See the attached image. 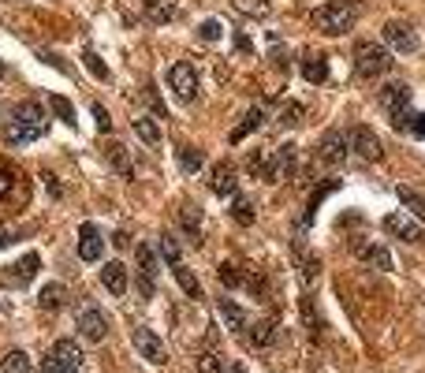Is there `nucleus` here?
I'll list each match as a JSON object with an SVG mask.
<instances>
[{
  "instance_id": "f257e3e1",
  "label": "nucleus",
  "mask_w": 425,
  "mask_h": 373,
  "mask_svg": "<svg viewBox=\"0 0 425 373\" xmlns=\"http://www.w3.org/2000/svg\"><path fill=\"white\" fill-rule=\"evenodd\" d=\"M392 49L388 45H377V42H358L354 45V71L358 78H381L392 71Z\"/></svg>"
},
{
  "instance_id": "f03ea898",
  "label": "nucleus",
  "mask_w": 425,
  "mask_h": 373,
  "mask_svg": "<svg viewBox=\"0 0 425 373\" xmlns=\"http://www.w3.org/2000/svg\"><path fill=\"white\" fill-rule=\"evenodd\" d=\"M310 23H313L321 34H328V37H340V34H347L351 26H354V11H351L347 4H340V0H328V4L313 8Z\"/></svg>"
},
{
  "instance_id": "7ed1b4c3",
  "label": "nucleus",
  "mask_w": 425,
  "mask_h": 373,
  "mask_svg": "<svg viewBox=\"0 0 425 373\" xmlns=\"http://www.w3.org/2000/svg\"><path fill=\"white\" fill-rule=\"evenodd\" d=\"M377 101H381V109L392 116L395 131H410V90H407L403 83H392V86H384Z\"/></svg>"
},
{
  "instance_id": "20e7f679",
  "label": "nucleus",
  "mask_w": 425,
  "mask_h": 373,
  "mask_svg": "<svg viewBox=\"0 0 425 373\" xmlns=\"http://www.w3.org/2000/svg\"><path fill=\"white\" fill-rule=\"evenodd\" d=\"M131 340H135V348H138V358H145L150 366H164L168 362V348H164V340L157 336L153 328L138 325L135 332H131Z\"/></svg>"
},
{
  "instance_id": "39448f33",
  "label": "nucleus",
  "mask_w": 425,
  "mask_h": 373,
  "mask_svg": "<svg viewBox=\"0 0 425 373\" xmlns=\"http://www.w3.org/2000/svg\"><path fill=\"white\" fill-rule=\"evenodd\" d=\"M384 45H388L392 52H400V57H410V52H418V34L410 23H400L392 19L388 26H384Z\"/></svg>"
},
{
  "instance_id": "423d86ee",
  "label": "nucleus",
  "mask_w": 425,
  "mask_h": 373,
  "mask_svg": "<svg viewBox=\"0 0 425 373\" xmlns=\"http://www.w3.org/2000/svg\"><path fill=\"white\" fill-rule=\"evenodd\" d=\"M384 232L403 239V243H421L425 224H418V217H410V213H388V217H384Z\"/></svg>"
},
{
  "instance_id": "0eeeda50",
  "label": "nucleus",
  "mask_w": 425,
  "mask_h": 373,
  "mask_svg": "<svg viewBox=\"0 0 425 373\" xmlns=\"http://www.w3.org/2000/svg\"><path fill=\"white\" fill-rule=\"evenodd\" d=\"M168 86L176 90L179 101H194V97H198V71L191 68L187 60L172 64V68H168Z\"/></svg>"
},
{
  "instance_id": "6e6552de",
  "label": "nucleus",
  "mask_w": 425,
  "mask_h": 373,
  "mask_svg": "<svg viewBox=\"0 0 425 373\" xmlns=\"http://www.w3.org/2000/svg\"><path fill=\"white\" fill-rule=\"evenodd\" d=\"M347 138H351V150L358 157H366V161H381V138H377V131L373 127H366V124H358L347 131Z\"/></svg>"
},
{
  "instance_id": "1a4fd4ad",
  "label": "nucleus",
  "mask_w": 425,
  "mask_h": 373,
  "mask_svg": "<svg viewBox=\"0 0 425 373\" xmlns=\"http://www.w3.org/2000/svg\"><path fill=\"white\" fill-rule=\"evenodd\" d=\"M138 291H142V299H153V291H157V254L145 243H138Z\"/></svg>"
},
{
  "instance_id": "9d476101",
  "label": "nucleus",
  "mask_w": 425,
  "mask_h": 373,
  "mask_svg": "<svg viewBox=\"0 0 425 373\" xmlns=\"http://www.w3.org/2000/svg\"><path fill=\"white\" fill-rule=\"evenodd\" d=\"M347 150H351V138L343 135V131H325V138L317 142V157H321L325 165L347 161Z\"/></svg>"
},
{
  "instance_id": "9b49d317",
  "label": "nucleus",
  "mask_w": 425,
  "mask_h": 373,
  "mask_svg": "<svg viewBox=\"0 0 425 373\" xmlns=\"http://www.w3.org/2000/svg\"><path fill=\"white\" fill-rule=\"evenodd\" d=\"M78 336H83L86 343H101L104 336H109V321H104V314L94 310V306L78 314Z\"/></svg>"
},
{
  "instance_id": "f8f14e48",
  "label": "nucleus",
  "mask_w": 425,
  "mask_h": 373,
  "mask_svg": "<svg viewBox=\"0 0 425 373\" xmlns=\"http://www.w3.org/2000/svg\"><path fill=\"white\" fill-rule=\"evenodd\" d=\"M101 254H104L101 228L97 224H83V228H78V258L83 261H101Z\"/></svg>"
},
{
  "instance_id": "ddd939ff",
  "label": "nucleus",
  "mask_w": 425,
  "mask_h": 373,
  "mask_svg": "<svg viewBox=\"0 0 425 373\" xmlns=\"http://www.w3.org/2000/svg\"><path fill=\"white\" fill-rule=\"evenodd\" d=\"M101 284L109 288V295H116V299L127 295V284H131V280H127V265L124 261H109L101 269Z\"/></svg>"
},
{
  "instance_id": "4468645a",
  "label": "nucleus",
  "mask_w": 425,
  "mask_h": 373,
  "mask_svg": "<svg viewBox=\"0 0 425 373\" xmlns=\"http://www.w3.org/2000/svg\"><path fill=\"white\" fill-rule=\"evenodd\" d=\"M45 131L49 127H34V124H19V119H11V124L4 127V142L8 146H26V142H37Z\"/></svg>"
},
{
  "instance_id": "2eb2a0df",
  "label": "nucleus",
  "mask_w": 425,
  "mask_h": 373,
  "mask_svg": "<svg viewBox=\"0 0 425 373\" xmlns=\"http://www.w3.org/2000/svg\"><path fill=\"white\" fill-rule=\"evenodd\" d=\"M49 358H56L60 366H71V369H83V348H78L75 340H56L52 343V351H49Z\"/></svg>"
},
{
  "instance_id": "dca6fc26",
  "label": "nucleus",
  "mask_w": 425,
  "mask_h": 373,
  "mask_svg": "<svg viewBox=\"0 0 425 373\" xmlns=\"http://www.w3.org/2000/svg\"><path fill=\"white\" fill-rule=\"evenodd\" d=\"M142 16L150 19L153 26H168L172 19H176V0H145Z\"/></svg>"
},
{
  "instance_id": "f3484780",
  "label": "nucleus",
  "mask_w": 425,
  "mask_h": 373,
  "mask_svg": "<svg viewBox=\"0 0 425 373\" xmlns=\"http://www.w3.org/2000/svg\"><path fill=\"white\" fill-rule=\"evenodd\" d=\"M217 310H220V321L228 325V332H243L246 328V314H243V306H239V302L217 299Z\"/></svg>"
},
{
  "instance_id": "a211bd4d",
  "label": "nucleus",
  "mask_w": 425,
  "mask_h": 373,
  "mask_svg": "<svg viewBox=\"0 0 425 373\" xmlns=\"http://www.w3.org/2000/svg\"><path fill=\"white\" fill-rule=\"evenodd\" d=\"M212 194H220V198L235 194V168L228 161L212 165Z\"/></svg>"
},
{
  "instance_id": "6ab92c4d",
  "label": "nucleus",
  "mask_w": 425,
  "mask_h": 373,
  "mask_svg": "<svg viewBox=\"0 0 425 373\" xmlns=\"http://www.w3.org/2000/svg\"><path fill=\"white\" fill-rule=\"evenodd\" d=\"M104 157H109V165L119 172L124 179L135 176V168H131V153H127V146L124 142H109V150H104Z\"/></svg>"
},
{
  "instance_id": "aec40b11",
  "label": "nucleus",
  "mask_w": 425,
  "mask_h": 373,
  "mask_svg": "<svg viewBox=\"0 0 425 373\" xmlns=\"http://www.w3.org/2000/svg\"><path fill=\"white\" fill-rule=\"evenodd\" d=\"M302 78H306L310 86L328 83V60L325 57H306V60H302Z\"/></svg>"
},
{
  "instance_id": "412c9836",
  "label": "nucleus",
  "mask_w": 425,
  "mask_h": 373,
  "mask_svg": "<svg viewBox=\"0 0 425 373\" xmlns=\"http://www.w3.org/2000/svg\"><path fill=\"white\" fill-rule=\"evenodd\" d=\"M176 161H179V168L187 172V176H194V172L205 165V153L198 150V146H179V150H176Z\"/></svg>"
},
{
  "instance_id": "4be33fe9",
  "label": "nucleus",
  "mask_w": 425,
  "mask_h": 373,
  "mask_svg": "<svg viewBox=\"0 0 425 373\" xmlns=\"http://www.w3.org/2000/svg\"><path fill=\"white\" fill-rule=\"evenodd\" d=\"M16 119H19V124H34V127H49L45 109H42L37 101H23L19 109H16Z\"/></svg>"
},
{
  "instance_id": "5701e85b",
  "label": "nucleus",
  "mask_w": 425,
  "mask_h": 373,
  "mask_svg": "<svg viewBox=\"0 0 425 373\" xmlns=\"http://www.w3.org/2000/svg\"><path fill=\"white\" fill-rule=\"evenodd\" d=\"M299 276H302L306 288H313L317 280H321V261H317L313 254H306V250H299Z\"/></svg>"
},
{
  "instance_id": "b1692460",
  "label": "nucleus",
  "mask_w": 425,
  "mask_h": 373,
  "mask_svg": "<svg viewBox=\"0 0 425 373\" xmlns=\"http://www.w3.org/2000/svg\"><path fill=\"white\" fill-rule=\"evenodd\" d=\"M232 8L239 11V16H246V19H265L273 11L269 0H232Z\"/></svg>"
},
{
  "instance_id": "393cba45",
  "label": "nucleus",
  "mask_w": 425,
  "mask_h": 373,
  "mask_svg": "<svg viewBox=\"0 0 425 373\" xmlns=\"http://www.w3.org/2000/svg\"><path fill=\"white\" fill-rule=\"evenodd\" d=\"M172 273H176V280H179V288L187 291L191 299H202V284H198V276H194V273L187 269V265H183V261H176V265H172Z\"/></svg>"
},
{
  "instance_id": "a878e982",
  "label": "nucleus",
  "mask_w": 425,
  "mask_h": 373,
  "mask_svg": "<svg viewBox=\"0 0 425 373\" xmlns=\"http://www.w3.org/2000/svg\"><path fill=\"white\" fill-rule=\"evenodd\" d=\"M64 295H68V291H64V284H45L42 291H37V306H42V310H60V306H64Z\"/></svg>"
},
{
  "instance_id": "bb28decb",
  "label": "nucleus",
  "mask_w": 425,
  "mask_h": 373,
  "mask_svg": "<svg viewBox=\"0 0 425 373\" xmlns=\"http://www.w3.org/2000/svg\"><path fill=\"white\" fill-rule=\"evenodd\" d=\"M49 109L56 112L60 124H68V127H75V124H78V119H75V109H71V101L64 97V93H49Z\"/></svg>"
},
{
  "instance_id": "cd10ccee",
  "label": "nucleus",
  "mask_w": 425,
  "mask_h": 373,
  "mask_svg": "<svg viewBox=\"0 0 425 373\" xmlns=\"http://www.w3.org/2000/svg\"><path fill=\"white\" fill-rule=\"evenodd\" d=\"M395 194H400V202L407 206V213H410V217H418V220L425 224V198H421L418 191H410V186H400Z\"/></svg>"
},
{
  "instance_id": "c85d7f7f",
  "label": "nucleus",
  "mask_w": 425,
  "mask_h": 373,
  "mask_svg": "<svg viewBox=\"0 0 425 373\" xmlns=\"http://www.w3.org/2000/svg\"><path fill=\"white\" fill-rule=\"evenodd\" d=\"M0 369L4 373H30L34 366H30V355L26 351H8L4 358H0Z\"/></svg>"
},
{
  "instance_id": "c756f323",
  "label": "nucleus",
  "mask_w": 425,
  "mask_h": 373,
  "mask_svg": "<svg viewBox=\"0 0 425 373\" xmlns=\"http://www.w3.org/2000/svg\"><path fill=\"white\" fill-rule=\"evenodd\" d=\"M261 124H265V112H261V109H250V112L243 116V124H239V127L232 131V142H243V138L250 135V131H258Z\"/></svg>"
},
{
  "instance_id": "7c9ffc66",
  "label": "nucleus",
  "mask_w": 425,
  "mask_h": 373,
  "mask_svg": "<svg viewBox=\"0 0 425 373\" xmlns=\"http://www.w3.org/2000/svg\"><path fill=\"white\" fill-rule=\"evenodd\" d=\"M179 224H183V232H187L194 243H198V232H202V209L183 206V209H179Z\"/></svg>"
},
{
  "instance_id": "2f4dec72",
  "label": "nucleus",
  "mask_w": 425,
  "mask_h": 373,
  "mask_svg": "<svg viewBox=\"0 0 425 373\" xmlns=\"http://www.w3.org/2000/svg\"><path fill=\"white\" fill-rule=\"evenodd\" d=\"M135 135H138L145 146H157V142H161V127H157L150 116H138V119H135Z\"/></svg>"
},
{
  "instance_id": "473e14b6",
  "label": "nucleus",
  "mask_w": 425,
  "mask_h": 373,
  "mask_svg": "<svg viewBox=\"0 0 425 373\" xmlns=\"http://www.w3.org/2000/svg\"><path fill=\"white\" fill-rule=\"evenodd\" d=\"M232 217H235L239 224H243V228H250L258 213H254V206H250V198H243V194H239L235 202H232Z\"/></svg>"
},
{
  "instance_id": "72a5a7b5",
  "label": "nucleus",
  "mask_w": 425,
  "mask_h": 373,
  "mask_svg": "<svg viewBox=\"0 0 425 373\" xmlns=\"http://www.w3.org/2000/svg\"><path fill=\"white\" fill-rule=\"evenodd\" d=\"M37 269H42V258H37V254H26V258L16 265V280H19V284H30V280L37 276Z\"/></svg>"
},
{
  "instance_id": "f704fd0d",
  "label": "nucleus",
  "mask_w": 425,
  "mask_h": 373,
  "mask_svg": "<svg viewBox=\"0 0 425 373\" xmlns=\"http://www.w3.org/2000/svg\"><path fill=\"white\" fill-rule=\"evenodd\" d=\"M83 64H86V71L94 75L97 83H109V68H104V60L97 57L94 49H86V52H83Z\"/></svg>"
},
{
  "instance_id": "c9c22d12",
  "label": "nucleus",
  "mask_w": 425,
  "mask_h": 373,
  "mask_svg": "<svg viewBox=\"0 0 425 373\" xmlns=\"http://www.w3.org/2000/svg\"><path fill=\"white\" fill-rule=\"evenodd\" d=\"M366 261L373 265V269H381V273H392V254L384 247H369L366 250Z\"/></svg>"
},
{
  "instance_id": "e433bc0d",
  "label": "nucleus",
  "mask_w": 425,
  "mask_h": 373,
  "mask_svg": "<svg viewBox=\"0 0 425 373\" xmlns=\"http://www.w3.org/2000/svg\"><path fill=\"white\" fill-rule=\"evenodd\" d=\"M273 340V325L269 321H258L254 328H250V348H269Z\"/></svg>"
},
{
  "instance_id": "4c0bfd02",
  "label": "nucleus",
  "mask_w": 425,
  "mask_h": 373,
  "mask_svg": "<svg viewBox=\"0 0 425 373\" xmlns=\"http://www.w3.org/2000/svg\"><path fill=\"white\" fill-rule=\"evenodd\" d=\"M198 373H224V358H220L217 351L198 355Z\"/></svg>"
},
{
  "instance_id": "58836bf2",
  "label": "nucleus",
  "mask_w": 425,
  "mask_h": 373,
  "mask_svg": "<svg viewBox=\"0 0 425 373\" xmlns=\"http://www.w3.org/2000/svg\"><path fill=\"white\" fill-rule=\"evenodd\" d=\"M220 34H224V26H220V19H205L202 26H198V37H202V42H220Z\"/></svg>"
},
{
  "instance_id": "ea45409f",
  "label": "nucleus",
  "mask_w": 425,
  "mask_h": 373,
  "mask_svg": "<svg viewBox=\"0 0 425 373\" xmlns=\"http://www.w3.org/2000/svg\"><path fill=\"white\" fill-rule=\"evenodd\" d=\"M217 276H220V284H224V288H239V284H243V273H239L235 265H228V261H224L220 269H217Z\"/></svg>"
},
{
  "instance_id": "a19ab883",
  "label": "nucleus",
  "mask_w": 425,
  "mask_h": 373,
  "mask_svg": "<svg viewBox=\"0 0 425 373\" xmlns=\"http://www.w3.org/2000/svg\"><path fill=\"white\" fill-rule=\"evenodd\" d=\"M299 119H302V105H299V101H287L284 109H280V124H284V127H295Z\"/></svg>"
},
{
  "instance_id": "79ce46f5",
  "label": "nucleus",
  "mask_w": 425,
  "mask_h": 373,
  "mask_svg": "<svg viewBox=\"0 0 425 373\" xmlns=\"http://www.w3.org/2000/svg\"><path fill=\"white\" fill-rule=\"evenodd\" d=\"M90 112H94L101 135H109V131H112V119H109V112H104V105H101V101H94V105H90Z\"/></svg>"
},
{
  "instance_id": "37998d69",
  "label": "nucleus",
  "mask_w": 425,
  "mask_h": 373,
  "mask_svg": "<svg viewBox=\"0 0 425 373\" xmlns=\"http://www.w3.org/2000/svg\"><path fill=\"white\" fill-rule=\"evenodd\" d=\"M161 254H164V261H172V265L179 261V243H176L172 235H164V239H161Z\"/></svg>"
},
{
  "instance_id": "c03bdc74",
  "label": "nucleus",
  "mask_w": 425,
  "mask_h": 373,
  "mask_svg": "<svg viewBox=\"0 0 425 373\" xmlns=\"http://www.w3.org/2000/svg\"><path fill=\"white\" fill-rule=\"evenodd\" d=\"M11 186H16V172H11V168H0V202L11 194Z\"/></svg>"
},
{
  "instance_id": "a18cd8bd",
  "label": "nucleus",
  "mask_w": 425,
  "mask_h": 373,
  "mask_svg": "<svg viewBox=\"0 0 425 373\" xmlns=\"http://www.w3.org/2000/svg\"><path fill=\"white\" fill-rule=\"evenodd\" d=\"M42 373H78V369H71V366H60L56 358H49V355H45V358H42Z\"/></svg>"
},
{
  "instance_id": "49530a36",
  "label": "nucleus",
  "mask_w": 425,
  "mask_h": 373,
  "mask_svg": "<svg viewBox=\"0 0 425 373\" xmlns=\"http://www.w3.org/2000/svg\"><path fill=\"white\" fill-rule=\"evenodd\" d=\"M410 135L425 138V112H414V116H410Z\"/></svg>"
},
{
  "instance_id": "de8ad7c7",
  "label": "nucleus",
  "mask_w": 425,
  "mask_h": 373,
  "mask_svg": "<svg viewBox=\"0 0 425 373\" xmlns=\"http://www.w3.org/2000/svg\"><path fill=\"white\" fill-rule=\"evenodd\" d=\"M265 165H269V161H265V153H250V161H246V168L254 172V176H258V172H265Z\"/></svg>"
},
{
  "instance_id": "09e8293b",
  "label": "nucleus",
  "mask_w": 425,
  "mask_h": 373,
  "mask_svg": "<svg viewBox=\"0 0 425 373\" xmlns=\"http://www.w3.org/2000/svg\"><path fill=\"white\" fill-rule=\"evenodd\" d=\"M42 60H45V64H52V68H60L64 75H71V68H68V64H64V60L56 57V52H42Z\"/></svg>"
},
{
  "instance_id": "8fccbe9b",
  "label": "nucleus",
  "mask_w": 425,
  "mask_h": 373,
  "mask_svg": "<svg viewBox=\"0 0 425 373\" xmlns=\"http://www.w3.org/2000/svg\"><path fill=\"white\" fill-rule=\"evenodd\" d=\"M235 49L239 52H254V42H250L246 34H235Z\"/></svg>"
},
{
  "instance_id": "3c124183",
  "label": "nucleus",
  "mask_w": 425,
  "mask_h": 373,
  "mask_svg": "<svg viewBox=\"0 0 425 373\" xmlns=\"http://www.w3.org/2000/svg\"><path fill=\"white\" fill-rule=\"evenodd\" d=\"M45 186H49V194L52 198H60L64 191H60V183H56V176H49V172H45Z\"/></svg>"
},
{
  "instance_id": "603ef678",
  "label": "nucleus",
  "mask_w": 425,
  "mask_h": 373,
  "mask_svg": "<svg viewBox=\"0 0 425 373\" xmlns=\"http://www.w3.org/2000/svg\"><path fill=\"white\" fill-rule=\"evenodd\" d=\"M112 243L124 250V247H131V235H127V232H116V235H112Z\"/></svg>"
},
{
  "instance_id": "864d4df0",
  "label": "nucleus",
  "mask_w": 425,
  "mask_h": 373,
  "mask_svg": "<svg viewBox=\"0 0 425 373\" xmlns=\"http://www.w3.org/2000/svg\"><path fill=\"white\" fill-rule=\"evenodd\" d=\"M11 243V232H4V228H0V247H8Z\"/></svg>"
},
{
  "instance_id": "5fc2aeb1",
  "label": "nucleus",
  "mask_w": 425,
  "mask_h": 373,
  "mask_svg": "<svg viewBox=\"0 0 425 373\" xmlns=\"http://www.w3.org/2000/svg\"><path fill=\"white\" fill-rule=\"evenodd\" d=\"M8 75V68H4V60H0V78H4Z\"/></svg>"
},
{
  "instance_id": "6e6d98bb",
  "label": "nucleus",
  "mask_w": 425,
  "mask_h": 373,
  "mask_svg": "<svg viewBox=\"0 0 425 373\" xmlns=\"http://www.w3.org/2000/svg\"><path fill=\"white\" fill-rule=\"evenodd\" d=\"M232 373H246V369H243V366H232Z\"/></svg>"
}]
</instances>
